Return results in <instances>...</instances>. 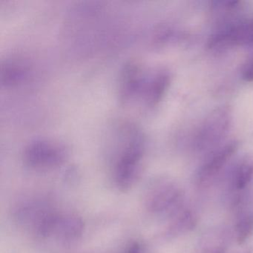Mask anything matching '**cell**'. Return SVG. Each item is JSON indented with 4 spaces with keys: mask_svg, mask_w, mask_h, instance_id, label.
Listing matches in <instances>:
<instances>
[{
    "mask_svg": "<svg viewBox=\"0 0 253 253\" xmlns=\"http://www.w3.org/2000/svg\"><path fill=\"white\" fill-rule=\"evenodd\" d=\"M144 152V140L139 131H130L128 143L120 157L116 167V180L123 189L130 187L138 174Z\"/></svg>",
    "mask_w": 253,
    "mask_h": 253,
    "instance_id": "cell-1",
    "label": "cell"
},
{
    "mask_svg": "<svg viewBox=\"0 0 253 253\" xmlns=\"http://www.w3.org/2000/svg\"><path fill=\"white\" fill-rule=\"evenodd\" d=\"M66 149L61 145L44 139L31 142L24 151V161L29 167L47 169L57 167L66 159Z\"/></svg>",
    "mask_w": 253,
    "mask_h": 253,
    "instance_id": "cell-2",
    "label": "cell"
},
{
    "mask_svg": "<svg viewBox=\"0 0 253 253\" xmlns=\"http://www.w3.org/2000/svg\"><path fill=\"white\" fill-rule=\"evenodd\" d=\"M243 45H253V17L218 31L208 41V46L212 49Z\"/></svg>",
    "mask_w": 253,
    "mask_h": 253,
    "instance_id": "cell-3",
    "label": "cell"
},
{
    "mask_svg": "<svg viewBox=\"0 0 253 253\" xmlns=\"http://www.w3.org/2000/svg\"><path fill=\"white\" fill-rule=\"evenodd\" d=\"M231 125V114L226 108H219L210 114L198 131V146L209 147L216 144L227 134Z\"/></svg>",
    "mask_w": 253,
    "mask_h": 253,
    "instance_id": "cell-4",
    "label": "cell"
},
{
    "mask_svg": "<svg viewBox=\"0 0 253 253\" xmlns=\"http://www.w3.org/2000/svg\"><path fill=\"white\" fill-rule=\"evenodd\" d=\"M147 76L143 72L141 65L130 61L123 68L120 81V95L124 102H129L141 97Z\"/></svg>",
    "mask_w": 253,
    "mask_h": 253,
    "instance_id": "cell-5",
    "label": "cell"
},
{
    "mask_svg": "<svg viewBox=\"0 0 253 253\" xmlns=\"http://www.w3.org/2000/svg\"><path fill=\"white\" fill-rule=\"evenodd\" d=\"M29 63L20 57L7 58L2 63L1 84L5 87H14L26 81L29 76Z\"/></svg>",
    "mask_w": 253,
    "mask_h": 253,
    "instance_id": "cell-6",
    "label": "cell"
},
{
    "mask_svg": "<svg viewBox=\"0 0 253 253\" xmlns=\"http://www.w3.org/2000/svg\"><path fill=\"white\" fill-rule=\"evenodd\" d=\"M171 82L169 74L165 71H158L147 76L141 97L146 104L155 106L162 100Z\"/></svg>",
    "mask_w": 253,
    "mask_h": 253,
    "instance_id": "cell-7",
    "label": "cell"
},
{
    "mask_svg": "<svg viewBox=\"0 0 253 253\" xmlns=\"http://www.w3.org/2000/svg\"><path fill=\"white\" fill-rule=\"evenodd\" d=\"M238 148V143L232 141L219 149L201 169V177L202 178H209L217 174L236 152Z\"/></svg>",
    "mask_w": 253,
    "mask_h": 253,
    "instance_id": "cell-8",
    "label": "cell"
},
{
    "mask_svg": "<svg viewBox=\"0 0 253 253\" xmlns=\"http://www.w3.org/2000/svg\"><path fill=\"white\" fill-rule=\"evenodd\" d=\"M54 229H57L58 233H60L63 238L73 239L81 233L82 223L77 217H69L66 218L59 217Z\"/></svg>",
    "mask_w": 253,
    "mask_h": 253,
    "instance_id": "cell-9",
    "label": "cell"
},
{
    "mask_svg": "<svg viewBox=\"0 0 253 253\" xmlns=\"http://www.w3.org/2000/svg\"><path fill=\"white\" fill-rule=\"evenodd\" d=\"M253 177V161L245 160L237 170L235 186L237 189H243L248 186Z\"/></svg>",
    "mask_w": 253,
    "mask_h": 253,
    "instance_id": "cell-10",
    "label": "cell"
},
{
    "mask_svg": "<svg viewBox=\"0 0 253 253\" xmlns=\"http://www.w3.org/2000/svg\"><path fill=\"white\" fill-rule=\"evenodd\" d=\"M253 232V217H247L243 219L237 226V240L243 244Z\"/></svg>",
    "mask_w": 253,
    "mask_h": 253,
    "instance_id": "cell-11",
    "label": "cell"
},
{
    "mask_svg": "<svg viewBox=\"0 0 253 253\" xmlns=\"http://www.w3.org/2000/svg\"><path fill=\"white\" fill-rule=\"evenodd\" d=\"M241 75H242L243 80L246 82H253V57L244 65Z\"/></svg>",
    "mask_w": 253,
    "mask_h": 253,
    "instance_id": "cell-12",
    "label": "cell"
},
{
    "mask_svg": "<svg viewBox=\"0 0 253 253\" xmlns=\"http://www.w3.org/2000/svg\"><path fill=\"white\" fill-rule=\"evenodd\" d=\"M128 253H140V249L137 244H134L130 248Z\"/></svg>",
    "mask_w": 253,
    "mask_h": 253,
    "instance_id": "cell-13",
    "label": "cell"
}]
</instances>
